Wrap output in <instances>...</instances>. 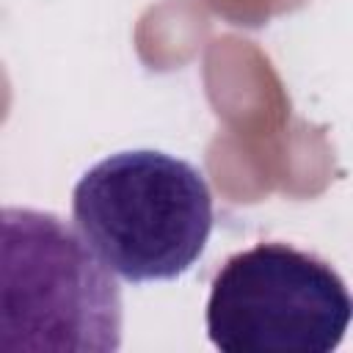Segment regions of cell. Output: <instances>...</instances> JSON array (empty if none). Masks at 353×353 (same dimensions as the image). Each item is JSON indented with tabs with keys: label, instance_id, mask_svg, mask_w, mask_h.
Returning <instances> with one entry per match:
<instances>
[{
	"label": "cell",
	"instance_id": "6da1fadb",
	"mask_svg": "<svg viewBox=\"0 0 353 353\" xmlns=\"http://www.w3.org/2000/svg\"><path fill=\"white\" fill-rule=\"evenodd\" d=\"M113 276L80 229L55 212L6 207L0 215V350L116 353L121 292Z\"/></svg>",
	"mask_w": 353,
	"mask_h": 353
},
{
	"label": "cell",
	"instance_id": "3957f363",
	"mask_svg": "<svg viewBox=\"0 0 353 353\" xmlns=\"http://www.w3.org/2000/svg\"><path fill=\"white\" fill-rule=\"evenodd\" d=\"M353 320L342 276L287 243L232 254L210 284L207 336L223 353H331Z\"/></svg>",
	"mask_w": 353,
	"mask_h": 353
},
{
	"label": "cell",
	"instance_id": "7a4b0ae2",
	"mask_svg": "<svg viewBox=\"0 0 353 353\" xmlns=\"http://www.w3.org/2000/svg\"><path fill=\"white\" fill-rule=\"evenodd\" d=\"M72 221L121 281H171L207 248L212 193L193 163L157 149H130L77 179Z\"/></svg>",
	"mask_w": 353,
	"mask_h": 353
}]
</instances>
